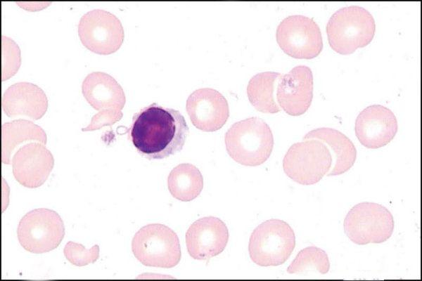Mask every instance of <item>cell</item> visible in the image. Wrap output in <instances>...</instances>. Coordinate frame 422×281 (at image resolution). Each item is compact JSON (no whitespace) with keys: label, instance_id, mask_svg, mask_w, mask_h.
<instances>
[{"label":"cell","instance_id":"obj_1","mask_svg":"<svg viewBox=\"0 0 422 281\" xmlns=\"http://www.w3.org/2000/svg\"><path fill=\"white\" fill-rule=\"evenodd\" d=\"M188 133L179 111L155 103L136 112L129 128L133 145L148 159H163L181 151Z\"/></svg>","mask_w":422,"mask_h":281},{"label":"cell","instance_id":"obj_2","mask_svg":"<svg viewBox=\"0 0 422 281\" xmlns=\"http://www.w3.org/2000/svg\"><path fill=\"white\" fill-rule=\"evenodd\" d=\"M224 140L229 156L245 166L263 164L269 157L274 147L269 126L257 117L234 123L226 132Z\"/></svg>","mask_w":422,"mask_h":281},{"label":"cell","instance_id":"obj_3","mask_svg":"<svg viewBox=\"0 0 422 281\" xmlns=\"http://www.w3.org/2000/svg\"><path fill=\"white\" fill-rule=\"evenodd\" d=\"M376 31L375 20L369 11L359 6H350L336 11L326 25L331 47L342 55L352 53L372 41Z\"/></svg>","mask_w":422,"mask_h":281},{"label":"cell","instance_id":"obj_4","mask_svg":"<svg viewBox=\"0 0 422 281\" xmlns=\"http://www.w3.org/2000/svg\"><path fill=\"white\" fill-rule=\"evenodd\" d=\"M295 247V235L290 225L280 219H269L253 230L248 251L255 263L276 266L288 260Z\"/></svg>","mask_w":422,"mask_h":281},{"label":"cell","instance_id":"obj_5","mask_svg":"<svg viewBox=\"0 0 422 281\" xmlns=\"http://www.w3.org/2000/svg\"><path fill=\"white\" fill-rule=\"evenodd\" d=\"M132 249L144 266L170 268L181 259L177 233L165 225L153 223L142 227L134 235Z\"/></svg>","mask_w":422,"mask_h":281},{"label":"cell","instance_id":"obj_6","mask_svg":"<svg viewBox=\"0 0 422 281\" xmlns=\"http://www.w3.org/2000/svg\"><path fill=\"white\" fill-rule=\"evenodd\" d=\"M332 161L331 152L323 142L306 139L289 148L283 159V168L295 182L311 185L328 174Z\"/></svg>","mask_w":422,"mask_h":281},{"label":"cell","instance_id":"obj_7","mask_svg":"<svg viewBox=\"0 0 422 281\" xmlns=\"http://www.w3.org/2000/svg\"><path fill=\"white\" fill-rule=\"evenodd\" d=\"M344 230L348 238L359 245L379 244L388 240L395 226L391 212L374 202H360L354 205L344 220Z\"/></svg>","mask_w":422,"mask_h":281},{"label":"cell","instance_id":"obj_8","mask_svg":"<svg viewBox=\"0 0 422 281\" xmlns=\"http://www.w3.org/2000/svg\"><path fill=\"white\" fill-rule=\"evenodd\" d=\"M65 235L63 221L54 211L37 209L27 213L19 222L18 237L23 247L35 254L56 248Z\"/></svg>","mask_w":422,"mask_h":281},{"label":"cell","instance_id":"obj_9","mask_svg":"<svg viewBox=\"0 0 422 281\" xmlns=\"http://www.w3.org/2000/svg\"><path fill=\"white\" fill-rule=\"evenodd\" d=\"M276 41L287 55L298 59H312L323 48L321 30L317 23L302 15L284 18L276 29Z\"/></svg>","mask_w":422,"mask_h":281},{"label":"cell","instance_id":"obj_10","mask_svg":"<svg viewBox=\"0 0 422 281\" xmlns=\"http://www.w3.org/2000/svg\"><path fill=\"white\" fill-rule=\"evenodd\" d=\"M78 32L84 46L100 54L116 51L124 39V31L119 19L101 9L91 11L82 17Z\"/></svg>","mask_w":422,"mask_h":281},{"label":"cell","instance_id":"obj_11","mask_svg":"<svg viewBox=\"0 0 422 281\" xmlns=\"http://www.w3.org/2000/svg\"><path fill=\"white\" fill-rule=\"evenodd\" d=\"M186 109L192 124L203 131L220 129L229 116L226 99L211 88L194 91L187 98Z\"/></svg>","mask_w":422,"mask_h":281},{"label":"cell","instance_id":"obj_12","mask_svg":"<svg viewBox=\"0 0 422 281\" xmlns=\"http://www.w3.org/2000/svg\"><path fill=\"white\" fill-rule=\"evenodd\" d=\"M395 114L381 105H371L359 112L354 131L359 141L364 147L376 149L388 144L397 132Z\"/></svg>","mask_w":422,"mask_h":281},{"label":"cell","instance_id":"obj_13","mask_svg":"<svg viewBox=\"0 0 422 281\" xmlns=\"http://www.w3.org/2000/svg\"><path fill=\"white\" fill-rule=\"evenodd\" d=\"M229 240L226 224L219 218L207 216L198 219L186 233L189 255L194 259L206 260L222 253Z\"/></svg>","mask_w":422,"mask_h":281},{"label":"cell","instance_id":"obj_14","mask_svg":"<svg viewBox=\"0 0 422 281\" xmlns=\"http://www.w3.org/2000/svg\"><path fill=\"white\" fill-rule=\"evenodd\" d=\"M276 100L281 109L292 116L307 112L313 98V75L306 65H298L281 77L276 87Z\"/></svg>","mask_w":422,"mask_h":281},{"label":"cell","instance_id":"obj_15","mask_svg":"<svg viewBox=\"0 0 422 281\" xmlns=\"http://www.w3.org/2000/svg\"><path fill=\"white\" fill-rule=\"evenodd\" d=\"M317 139L323 142L328 148L332 165L326 174L338 176L347 171L354 165L357 158V150L354 145L342 132L338 130L322 127L309 131L303 140Z\"/></svg>","mask_w":422,"mask_h":281},{"label":"cell","instance_id":"obj_16","mask_svg":"<svg viewBox=\"0 0 422 281\" xmlns=\"http://www.w3.org/2000/svg\"><path fill=\"white\" fill-rule=\"evenodd\" d=\"M281 76L279 72H264L250 79L247 94L256 110L264 113H276L281 110L276 96V85Z\"/></svg>","mask_w":422,"mask_h":281},{"label":"cell","instance_id":"obj_17","mask_svg":"<svg viewBox=\"0 0 422 281\" xmlns=\"http://www.w3.org/2000/svg\"><path fill=\"white\" fill-rule=\"evenodd\" d=\"M167 185L170 194L175 199L189 202L200 194L203 188V178L196 166L182 163L170 171Z\"/></svg>","mask_w":422,"mask_h":281},{"label":"cell","instance_id":"obj_18","mask_svg":"<svg viewBox=\"0 0 422 281\" xmlns=\"http://www.w3.org/2000/svg\"><path fill=\"white\" fill-rule=\"evenodd\" d=\"M330 269V262L326 252L314 246L300 250L287 268L290 274H302L315 270L326 274Z\"/></svg>","mask_w":422,"mask_h":281}]
</instances>
